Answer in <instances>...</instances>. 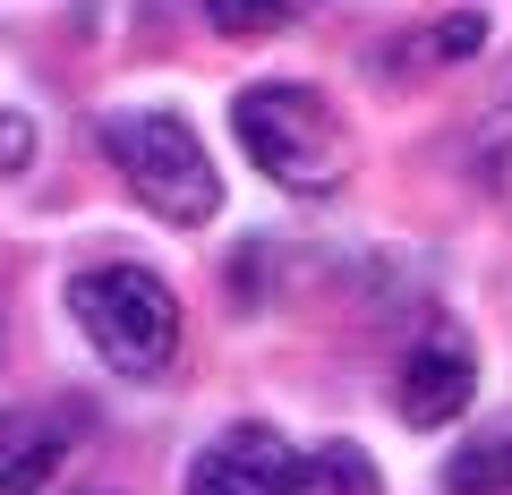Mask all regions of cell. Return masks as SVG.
Returning <instances> with one entry per match:
<instances>
[{
	"instance_id": "obj_11",
	"label": "cell",
	"mask_w": 512,
	"mask_h": 495,
	"mask_svg": "<svg viewBox=\"0 0 512 495\" xmlns=\"http://www.w3.org/2000/svg\"><path fill=\"white\" fill-rule=\"evenodd\" d=\"M26 163H35V120L18 103H0V180H18Z\"/></svg>"
},
{
	"instance_id": "obj_6",
	"label": "cell",
	"mask_w": 512,
	"mask_h": 495,
	"mask_svg": "<svg viewBox=\"0 0 512 495\" xmlns=\"http://www.w3.org/2000/svg\"><path fill=\"white\" fill-rule=\"evenodd\" d=\"M291 461L299 453L282 444V427L239 419V427H222L214 444H197L180 495H282V487H291Z\"/></svg>"
},
{
	"instance_id": "obj_2",
	"label": "cell",
	"mask_w": 512,
	"mask_h": 495,
	"mask_svg": "<svg viewBox=\"0 0 512 495\" xmlns=\"http://www.w3.org/2000/svg\"><path fill=\"white\" fill-rule=\"evenodd\" d=\"M103 163L120 171V188L171 231H205L222 214V171L205 154V137L180 111L146 103V111H103Z\"/></svg>"
},
{
	"instance_id": "obj_10",
	"label": "cell",
	"mask_w": 512,
	"mask_h": 495,
	"mask_svg": "<svg viewBox=\"0 0 512 495\" xmlns=\"http://www.w3.org/2000/svg\"><path fill=\"white\" fill-rule=\"evenodd\" d=\"M419 52H427V60H444V69H453V60H478V52H487V18H478V9H461V18L427 26Z\"/></svg>"
},
{
	"instance_id": "obj_7",
	"label": "cell",
	"mask_w": 512,
	"mask_h": 495,
	"mask_svg": "<svg viewBox=\"0 0 512 495\" xmlns=\"http://www.w3.org/2000/svg\"><path fill=\"white\" fill-rule=\"evenodd\" d=\"M444 487L453 495H512V402L495 419H478V436L444 461Z\"/></svg>"
},
{
	"instance_id": "obj_5",
	"label": "cell",
	"mask_w": 512,
	"mask_h": 495,
	"mask_svg": "<svg viewBox=\"0 0 512 495\" xmlns=\"http://www.w3.org/2000/svg\"><path fill=\"white\" fill-rule=\"evenodd\" d=\"M86 436H94V402H77V393L0 410V495H43Z\"/></svg>"
},
{
	"instance_id": "obj_3",
	"label": "cell",
	"mask_w": 512,
	"mask_h": 495,
	"mask_svg": "<svg viewBox=\"0 0 512 495\" xmlns=\"http://www.w3.org/2000/svg\"><path fill=\"white\" fill-rule=\"evenodd\" d=\"M69 325L86 333V350L111 367V376H163L180 359V291L146 265H86L69 274Z\"/></svg>"
},
{
	"instance_id": "obj_9",
	"label": "cell",
	"mask_w": 512,
	"mask_h": 495,
	"mask_svg": "<svg viewBox=\"0 0 512 495\" xmlns=\"http://www.w3.org/2000/svg\"><path fill=\"white\" fill-rule=\"evenodd\" d=\"M308 18V0H205V26L231 43H256V35H282V26Z\"/></svg>"
},
{
	"instance_id": "obj_8",
	"label": "cell",
	"mask_w": 512,
	"mask_h": 495,
	"mask_svg": "<svg viewBox=\"0 0 512 495\" xmlns=\"http://www.w3.org/2000/svg\"><path fill=\"white\" fill-rule=\"evenodd\" d=\"M282 495H384V478H376V461H367V444L333 436V444H316V453L291 461V487Z\"/></svg>"
},
{
	"instance_id": "obj_1",
	"label": "cell",
	"mask_w": 512,
	"mask_h": 495,
	"mask_svg": "<svg viewBox=\"0 0 512 495\" xmlns=\"http://www.w3.org/2000/svg\"><path fill=\"white\" fill-rule=\"evenodd\" d=\"M231 129L248 146V163L274 188H291V197H333L359 171L350 120L316 86H299V77H256V86H239L231 94Z\"/></svg>"
},
{
	"instance_id": "obj_4",
	"label": "cell",
	"mask_w": 512,
	"mask_h": 495,
	"mask_svg": "<svg viewBox=\"0 0 512 495\" xmlns=\"http://www.w3.org/2000/svg\"><path fill=\"white\" fill-rule=\"evenodd\" d=\"M470 402H478V342L436 316V325L402 350V367H393V410H402V427L436 436V427H453Z\"/></svg>"
}]
</instances>
